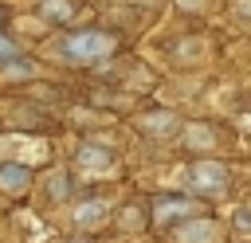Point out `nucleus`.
Listing matches in <instances>:
<instances>
[{"mask_svg": "<svg viewBox=\"0 0 251 243\" xmlns=\"http://www.w3.org/2000/svg\"><path fill=\"white\" fill-rule=\"evenodd\" d=\"M43 16L51 24H67L75 16V8H71V0H43Z\"/></svg>", "mask_w": 251, "mask_h": 243, "instance_id": "10", "label": "nucleus"}, {"mask_svg": "<svg viewBox=\"0 0 251 243\" xmlns=\"http://www.w3.org/2000/svg\"><path fill=\"white\" fill-rule=\"evenodd\" d=\"M184 184H188V192H196V196H220V192H227L231 176H227V169H224L220 161H200V165L188 169Z\"/></svg>", "mask_w": 251, "mask_h": 243, "instance_id": "2", "label": "nucleus"}, {"mask_svg": "<svg viewBox=\"0 0 251 243\" xmlns=\"http://www.w3.org/2000/svg\"><path fill=\"white\" fill-rule=\"evenodd\" d=\"M75 243H86V239H75Z\"/></svg>", "mask_w": 251, "mask_h": 243, "instance_id": "17", "label": "nucleus"}, {"mask_svg": "<svg viewBox=\"0 0 251 243\" xmlns=\"http://www.w3.org/2000/svg\"><path fill=\"white\" fill-rule=\"evenodd\" d=\"M196 212V200H180V196H161L153 204V219L157 223H169V219H184Z\"/></svg>", "mask_w": 251, "mask_h": 243, "instance_id": "4", "label": "nucleus"}, {"mask_svg": "<svg viewBox=\"0 0 251 243\" xmlns=\"http://www.w3.org/2000/svg\"><path fill=\"white\" fill-rule=\"evenodd\" d=\"M141 129L145 133H173L176 129V118L173 114H145L141 118Z\"/></svg>", "mask_w": 251, "mask_h": 243, "instance_id": "9", "label": "nucleus"}, {"mask_svg": "<svg viewBox=\"0 0 251 243\" xmlns=\"http://www.w3.org/2000/svg\"><path fill=\"white\" fill-rule=\"evenodd\" d=\"M0 71H4V78H12V82H16V78H31V74H35V67H31L27 59H8Z\"/></svg>", "mask_w": 251, "mask_h": 243, "instance_id": "11", "label": "nucleus"}, {"mask_svg": "<svg viewBox=\"0 0 251 243\" xmlns=\"http://www.w3.org/2000/svg\"><path fill=\"white\" fill-rule=\"evenodd\" d=\"M8 59H20V47H16L8 35H0V67H4Z\"/></svg>", "mask_w": 251, "mask_h": 243, "instance_id": "13", "label": "nucleus"}, {"mask_svg": "<svg viewBox=\"0 0 251 243\" xmlns=\"http://www.w3.org/2000/svg\"><path fill=\"white\" fill-rule=\"evenodd\" d=\"M231 227H235L239 235H251V204H243V208L231 212Z\"/></svg>", "mask_w": 251, "mask_h": 243, "instance_id": "12", "label": "nucleus"}, {"mask_svg": "<svg viewBox=\"0 0 251 243\" xmlns=\"http://www.w3.org/2000/svg\"><path fill=\"white\" fill-rule=\"evenodd\" d=\"M176 243H220V223L216 219H184L176 231Z\"/></svg>", "mask_w": 251, "mask_h": 243, "instance_id": "3", "label": "nucleus"}, {"mask_svg": "<svg viewBox=\"0 0 251 243\" xmlns=\"http://www.w3.org/2000/svg\"><path fill=\"white\" fill-rule=\"evenodd\" d=\"M31 184V169L27 165H0V188L4 192H24Z\"/></svg>", "mask_w": 251, "mask_h": 243, "instance_id": "5", "label": "nucleus"}, {"mask_svg": "<svg viewBox=\"0 0 251 243\" xmlns=\"http://www.w3.org/2000/svg\"><path fill=\"white\" fill-rule=\"evenodd\" d=\"M235 12H239L243 20H251V0H235Z\"/></svg>", "mask_w": 251, "mask_h": 243, "instance_id": "15", "label": "nucleus"}, {"mask_svg": "<svg viewBox=\"0 0 251 243\" xmlns=\"http://www.w3.org/2000/svg\"><path fill=\"white\" fill-rule=\"evenodd\" d=\"M180 4H184V8H204L208 0H180Z\"/></svg>", "mask_w": 251, "mask_h": 243, "instance_id": "16", "label": "nucleus"}, {"mask_svg": "<svg viewBox=\"0 0 251 243\" xmlns=\"http://www.w3.org/2000/svg\"><path fill=\"white\" fill-rule=\"evenodd\" d=\"M114 35L110 31H94V27H86V31H75V35H67L63 43H59V51L71 59V63H98V59H106L110 51H114Z\"/></svg>", "mask_w": 251, "mask_h": 243, "instance_id": "1", "label": "nucleus"}, {"mask_svg": "<svg viewBox=\"0 0 251 243\" xmlns=\"http://www.w3.org/2000/svg\"><path fill=\"white\" fill-rule=\"evenodd\" d=\"M51 192H55L59 200L67 196V176H63V172H55V176H51Z\"/></svg>", "mask_w": 251, "mask_h": 243, "instance_id": "14", "label": "nucleus"}, {"mask_svg": "<svg viewBox=\"0 0 251 243\" xmlns=\"http://www.w3.org/2000/svg\"><path fill=\"white\" fill-rule=\"evenodd\" d=\"M184 145L188 149H212L216 145V133L208 125H200V122H192V125H184Z\"/></svg>", "mask_w": 251, "mask_h": 243, "instance_id": "7", "label": "nucleus"}, {"mask_svg": "<svg viewBox=\"0 0 251 243\" xmlns=\"http://www.w3.org/2000/svg\"><path fill=\"white\" fill-rule=\"evenodd\" d=\"M75 161H78V169H90V172H102V169H110V165H114L110 149H98V145H82Z\"/></svg>", "mask_w": 251, "mask_h": 243, "instance_id": "6", "label": "nucleus"}, {"mask_svg": "<svg viewBox=\"0 0 251 243\" xmlns=\"http://www.w3.org/2000/svg\"><path fill=\"white\" fill-rule=\"evenodd\" d=\"M102 219H106V204H102V200L78 204V212H75V223H78V227H94V223H102Z\"/></svg>", "mask_w": 251, "mask_h": 243, "instance_id": "8", "label": "nucleus"}]
</instances>
